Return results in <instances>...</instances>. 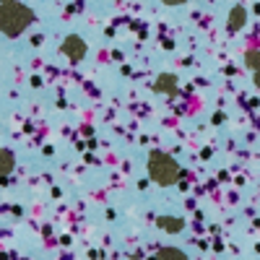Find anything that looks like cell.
Instances as JSON below:
<instances>
[{
    "label": "cell",
    "instance_id": "cell-1",
    "mask_svg": "<svg viewBox=\"0 0 260 260\" xmlns=\"http://www.w3.org/2000/svg\"><path fill=\"white\" fill-rule=\"evenodd\" d=\"M31 11L21 3H0V31L8 37H18L31 24Z\"/></svg>",
    "mask_w": 260,
    "mask_h": 260
},
{
    "label": "cell",
    "instance_id": "cell-2",
    "mask_svg": "<svg viewBox=\"0 0 260 260\" xmlns=\"http://www.w3.org/2000/svg\"><path fill=\"white\" fill-rule=\"evenodd\" d=\"M151 175H154L156 182L169 185V182L177 180V167H175V161L167 159V156H154V161H151Z\"/></svg>",
    "mask_w": 260,
    "mask_h": 260
},
{
    "label": "cell",
    "instance_id": "cell-3",
    "mask_svg": "<svg viewBox=\"0 0 260 260\" xmlns=\"http://www.w3.org/2000/svg\"><path fill=\"white\" fill-rule=\"evenodd\" d=\"M11 169H13V156H11V151L0 148V177H6Z\"/></svg>",
    "mask_w": 260,
    "mask_h": 260
},
{
    "label": "cell",
    "instance_id": "cell-4",
    "mask_svg": "<svg viewBox=\"0 0 260 260\" xmlns=\"http://www.w3.org/2000/svg\"><path fill=\"white\" fill-rule=\"evenodd\" d=\"M62 47H65V52H68L71 57H81V55H83V45H81V42H78L76 37H71Z\"/></svg>",
    "mask_w": 260,
    "mask_h": 260
},
{
    "label": "cell",
    "instance_id": "cell-5",
    "mask_svg": "<svg viewBox=\"0 0 260 260\" xmlns=\"http://www.w3.org/2000/svg\"><path fill=\"white\" fill-rule=\"evenodd\" d=\"M159 260H187V257L180 250H175V247H167V250L159 252Z\"/></svg>",
    "mask_w": 260,
    "mask_h": 260
},
{
    "label": "cell",
    "instance_id": "cell-6",
    "mask_svg": "<svg viewBox=\"0 0 260 260\" xmlns=\"http://www.w3.org/2000/svg\"><path fill=\"white\" fill-rule=\"evenodd\" d=\"M159 224H161L164 229H169V232H177V229H180V219H161Z\"/></svg>",
    "mask_w": 260,
    "mask_h": 260
},
{
    "label": "cell",
    "instance_id": "cell-7",
    "mask_svg": "<svg viewBox=\"0 0 260 260\" xmlns=\"http://www.w3.org/2000/svg\"><path fill=\"white\" fill-rule=\"evenodd\" d=\"M0 3H8V0H0Z\"/></svg>",
    "mask_w": 260,
    "mask_h": 260
}]
</instances>
